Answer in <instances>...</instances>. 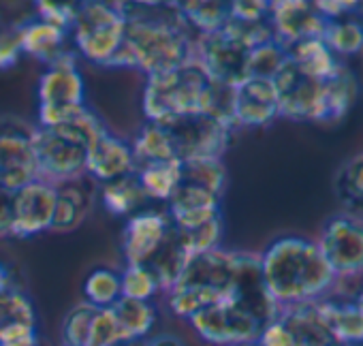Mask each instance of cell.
Wrapping results in <instances>:
<instances>
[{"instance_id": "cell-53", "label": "cell", "mask_w": 363, "mask_h": 346, "mask_svg": "<svg viewBox=\"0 0 363 346\" xmlns=\"http://www.w3.org/2000/svg\"><path fill=\"white\" fill-rule=\"evenodd\" d=\"M346 346H363V344H346Z\"/></svg>"}, {"instance_id": "cell-47", "label": "cell", "mask_w": 363, "mask_h": 346, "mask_svg": "<svg viewBox=\"0 0 363 346\" xmlns=\"http://www.w3.org/2000/svg\"><path fill=\"white\" fill-rule=\"evenodd\" d=\"M255 346H295V340H293L289 327L280 318H276L263 327Z\"/></svg>"}, {"instance_id": "cell-20", "label": "cell", "mask_w": 363, "mask_h": 346, "mask_svg": "<svg viewBox=\"0 0 363 346\" xmlns=\"http://www.w3.org/2000/svg\"><path fill=\"white\" fill-rule=\"evenodd\" d=\"M167 216L177 229H193L220 216V197L189 184H177L167 201Z\"/></svg>"}, {"instance_id": "cell-11", "label": "cell", "mask_w": 363, "mask_h": 346, "mask_svg": "<svg viewBox=\"0 0 363 346\" xmlns=\"http://www.w3.org/2000/svg\"><path fill=\"white\" fill-rule=\"evenodd\" d=\"M335 280L363 274V218L352 214L331 216L316 242Z\"/></svg>"}, {"instance_id": "cell-9", "label": "cell", "mask_w": 363, "mask_h": 346, "mask_svg": "<svg viewBox=\"0 0 363 346\" xmlns=\"http://www.w3.org/2000/svg\"><path fill=\"white\" fill-rule=\"evenodd\" d=\"M189 323L203 342L214 346H252L265 327L255 314L231 299L199 310Z\"/></svg>"}, {"instance_id": "cell-52", "label": "cell", "mask_w": 363, "mask_h": 346, "mask_svg": "<svg viewBox=\"0 0 363 346\" xmlns=\"http://www.w3.org/2000/svg\"><path fill=\"white\" fill-rule=\"evenodd\" d=\"M354 303H357V308H359V310L363 312V291H361V293H359V295L354 297Z\"/></svg>"}, {"instance_id": "cell-7", "label": "cell", "mask_w": 363, "mask_h": 346, "mask_svg": "<svg viewBox=\"0 0 363 346\" xmlns=\"http://www.w3.org/2000/svg\"><path fill=\"white\" fill-rule=\"evenodd\" d=\"M124 30L126 22L116 3L90 0V3H79L75 24L71 28V43L77 56L92 65L109 67L124 41Z\"/></svg>"}, {"instance_id": "cell-21", "label": "cell", "mask_w": 363, "mask_h": 346, "mask_svg": "<svg viewBox=\"0 0 363 346\" xmlns=\"http://www.w3.org/2000/svg\"><path fill=\"white\" fill-rule=\"evenodd\" d=\"M278 318L289 327L295 346H342L327 327L318 301H306L280 308Z\"/></svg>"}, {"instance_id": "cell-37", "label": "cell", "mask_w": 363, "mask_h": 346, "mask_svg": "<svg viewBox=\"0 0 363 346\" xmlns=\"http://www.w3.org/2000/svg\"><path fill=\"white\" fill-rule=\"evenodd\" d=\"M96 312L99 308H94L88 301L75 303L62 320V331H60L62 346H88Z\"/></svg>"}, {"instance_id": "cell-44", "label": "cell", "mask_w": 363, "mask_h": 346, "mask_svg": "<svg viewBox=\"0 0 363 346\" xmlns=\"http://www.w3.org/2000/svg\"><path fill=\"white\" fill-rule=\"evenodd\" d=\"M0 346H41L37 325H0Z\"/></svg>"}, {"instance_id": "cell-23", "label": "cell", "mask_w": 363, "mask_h": 346, "mask_svg": "<svg viewBox=\"0 0 363 346\" xmlns=\"http://www.w3.org/2000/svg\"><path fill=\"white\" fill-rule=\"evenodd\" d=\"M92 208V197L84 180H73L56 186V208L52 229L54 233H71L82 227Z\"/></svg>"}, {"instance_id": "cell-54", "label": "cell", "mask_w": 363, "mask_h": 346, "mask_svg": "<svg viewBox=\"0 0 363 346\" xmlns=\"http://www.w3.org/2000/svg\"><path fill=\"white\" fill-rule=\"evenodd\" d=\"M252 346H255V344H252Z\"/></svg>"}, {"instance_id": "cell-17", "label": "cell", "mask_w": 363, "mask_h": 346, "mask_svg": "<svg viewBox=\"0 0 363 346\" xmlns=\"http://www.w3.org/2000/svg\"><path fill=\"white\" fill-rule=\"evenodd\" d=\"M280 116L278 94L272 79L248 77L233 88V124L235 128L267 126Z\"/></svg>"}, {"instance_id": "cell-35", "label": "cell", "mask_w": 363, "mask_h": 346, "mask_svg": "<svg viewBox=\"0 0 363 346\" xmlns=\"http://www.w3.org/2000/svg\"><path fill=\"white\" fill-rule=\"evenodd\" d=\"M84 301L94 308H111L122 297L120 274L109 267H96L88 274L84 282Z\"/></svg>"}, {"instance_id": "cell-8", "label": "cell", "mask_w": 363, "mask_h": 346, "mask_svg": "<svg viewBox=\"0 0 363 346\" xmlns=\"http://www.w3.org/2000/svg\"><path fill=\"white\" fill-rule=\"evenodd\" d=\"M169 133L175 158L186 160H223L233 128L203 113L182 116L162 124Z\"/></svg>"}, {"instance_id": "cell-42", "label": "cell", "mask_w": 363, "mask_h": 346, "mask_svg": "<svg viewBox=\"0 0 363 346\" xmlns=\"http://www.w3.org/2000/svg\"><path fill=\"white\" fill-rule=\"evenodd\" d=\"M88 346H126L120 323L111 308H99L92 323Z\"/></svg>"}, {"instance_id": "cell-10", "label": "cell", "mask_w": 363, "mask_h": 346, "mask_svg": "<svg viewBox=\"0 0 363 346\" xmlns=\"http://www.w3.org/2000/svg\"><path fill=\"white\" fill-rule=\"evenodd\" d=\"M37 126L26 120L5 116L0 118V186L16 193L39 180L35 158Z\"/></svg>"}, {"instance_id": "cell-14", "label": "cell", "mask_w": 363, "mask_h": 346, "mask_svg": "<svg viewBox=\"0 0 363 346\" xmlns=\"http://www.w3.org/2000/svg\"><path fill=\"white\" fill-rule=\"evenodd\" d=\"M274 88L278 94L280 116L291 120H314L320 107L323 79L306 75L291 58L274 75Z\"/></svg>"}, {"instance_id": "cell-16", "label": "cell", "mask_w": 363, "mask_h": 346, "mask_svg": "<svg viewBox=\"0 0 363 346\" xmlns=\"http://www.w3.org/2000/svg\"><path fill=\"white\" fill-rule=\"evenodd\" d=\"M269 24L276 41L289 50L303 39H320L327 20L306 0H278L269 3Z\"/></svg>"}, {"instance_id": "cell-13", "label": "cell", "mask_w": 363, "mask_h": 346, "mask_svg": "<svg viewBox=\"0 0 363 346\" xmlns=\"http://www.w3.org/2000/svg\"><path fill=\"white\" fill-rule=\"evenodd\" d=\"M227 299L246 308L263 325L278 318L280 306L267 293L263 272H261V255L233 252V282H231V293Z\"/></svg>"}, {"instance_id": "cell-22", "label": "cell", "mask_w": 363, "mask_h": 346, "mask_svg": "<svg viewBox=\"0 0 363 346\" xmlns=\"http://www.w3.org/2000/svg\"><path fill=\"white\" fill-rule=\"evenodd\" d=\"M69 39H71V33H67L58 26H52L39 18L20 26L22 54H28L48 67L54 65L56 60H60L65 54L73 52L69 48Z\"/></svg>"}, {"instance_id": "cell-46", "label": "cell", "mask_w": 363, "mask_h": 346, "mask_svg": "<svg viewBox=\"0 0 363 346\" xmlns=\"http://www.w3.org/2000/svg\"><path fill=\"white\" fill-rule=\"evenodd\" d=\"M231 18L242 22L267 20L269 3H265V0H235V3H231Z\"/></svg>"}, {"instance_id": "cell-30", "label": "cell", "mask_w": 363, "mask_h": 346, "mask_svg": "<svg viewBox=\"0 0 363 346\" xmlns=\"http://www.w3.org/2000/svg\"><path fill=\"white\" fill-rule=\"evenodd\" d=\"M179 160L167 162H150L137 167V178L147 199L154 201H169L179 184Z\"/></svg>"}, {"instance_id": "cell-43", "label": "cell", "mask_w": 363, "mask_h": 346, "mask_svg": "<svg viewBox=\"0 0 363 346\" xmlns=\"http://www.w3.org/2000/svg\"><path fill=\"white\" fill-rule=\"evenodd\" d=\"M35 9H37V18L52 24V26H58L67 33H71L73 24H75V18H77V11H79V3H58V0H39L35 3Z\"/></svg>"}, {"instance_id": "cell-2", "label": "cell", "mask_w": 363, "mask_h": 346, "mask_svg": "<svg viewBox=\"0 0 363 346\" xmlns=\"http://www.w3.org/2000/svg\"><path fill=\"white\" fill-rule=\"evenodd\" d=\"M261 272L267 293L280 308L318 301L335 284L316 242L297 235L272 242L261 255Z\"/></svg>"}, {"instance_id": "cell-41", "label": "cell", "mask_w": 363, "mask_h": 346, "mask_svg": "<svg viewBox=\"0 0 363 346\" xmlns=\"http://www.w3.org/2000/svg\"><path fill=\"white\" fill-rule=\"evenodd\" d=\"M286 58H289V54L278 41H269L265 45H259L250 52L248 77L274 79V75L280 71V67L286 62Z\"/></svg>"}, {"instance_id": "cell-25", "label": "cell", "mask_w": 363, "mask_h": 346, "mask_svg": "<svg viewBox=\"0 0 363 346\" xmlns=\"http://www.w3.org/2000/svg\"><path fill=\"white\" fill-rule=\"evenodd\" d=\"M191 259H193V257L189 255L186 246L182 244L177 229L171 225V229H169V233L164 235L160 248H158V250L154 252V257L145 263V267L154 274V278H156L160 291H167V293H169V291L175 286V282L179 280L182 272L186 269V265H189Z\"/></svg>"}, {"instance_id": "cell-36", "label": "cell", "mask_w": 363, "mask_h": 346, "mask_svg": "<svg viewBox=\"0 0 363 346\" xmlns=\"http://www.w3.org/2000/svg\"><path fill=\"white\" fill-rule=\"evenodd\" d=\"M323 43L335 54L350 56L363 50V26L359 22H335L327 20L320 35Z\"/></svg>"}, {"instance_id": "cell-49", "label": "cell", "mask_w": 363, "mask_h": 346, "mask_svg": "<svg viewBox=\"0 0 363 346\" xmlns=\"http://www.w3.org/2000/svg\"><path fill=\"white\" fill-rule=\"evenodd\" d=\"M354 7H357V3H331V0H318V3H314V9L325 20H335V18L352 11Z\"/></svg>"}, {"instance_id": "cell-31", "label": "cell", "mask_w": 363, "mask_h": 346, "mask_svg": "<svg viewBox=\"0 0 363 346\" xmlns=\"http://www.w3.org/2000/svg\"><path fill=\"white\" fill-rule=\"evenodd\" d=\"M289 58L310 77L314 79H327L335 69V56L333 52L323 43V39H303L286 50Z\"/></svg>"}, {"instance_id": "cell-39", "label": "cell", "mask_w": 363, "mask_h": 346, "mask_svg": "<svg viewBox=\"0 0 363 346\" xmlns=\"http://www.w3.org/2000/svg\"><path fill=\"white\" fill-rule=\"evenodd\" d=\"M122 284V297L137 299V301H152L156 293H160V286L154 278V274L145 265H126L120 274Z\"/></svg>"}, {"instance_id": "cell-24", "label": "cell", "mask_w": 363, "mask_h": 346, "mask_svg": "<svg viewBox=\"0 0 363 346\" xmlns=\"http://www.w3.org/2000/svg\"><path fill=\"white\" fill-rule=\"evenodd\" d=\"M354 96H357L354 75L346 67L337 65V69L327 79H323L320 107H318L316 122L331 124V122L342 120L348 113L350 105L354 103Z\"/></svg>"}, {"instance_id": "cell-12", "label": "cell", "mask_w": 363, "mask_h": 346, "mask_svg": "<svg viewBox=\"0 0 363 346\" xmlns=\"http://www.w3.org/2000/svg\"><path fill=\"white\" fill-rule=\"evenodd\" d=\"M250 48L235 39L225 28L212 35H201L195 41V60L216 84L235 88L248 79Z\"/></svg>"}, {"instance_id": "cell-1", "label": "cell", "mask_w": 363, "mask_h": 346, "mask_svg": "<svg viewBox=\"0 0 363 346\" xmlns=\"http://www.w3.org/2000/svg\"><path fill=\"white\" fill-rule=\"evenodd\" d=\"M116 7L126 30L109 67L135 69L150 77L195 60L197 35L184 24L175 3H116Z\"/></svg>"}, {"instance_id": "cell-34", "label": "cell", "mask_w": 363, "mask_h": 346, "mask_svg": "<svg viewBox=\"0 0 363 346\" xmlns=\"http://www.w3.org/2000/svg\"><path fill=\"white\" fill-rule=\"evenodd\" d=\"M179 184L203 189L223 197L227 186V169L223 160H186L179 164Z\"/></svg>"}, {"instance_id": "cell-4", "label": "cell", "mask_w": 363, "mask_h": 346, "mask_svg": "<svg viewBox=\"0 0 363 346\" xmlns=\"http://www.w3.org/2000/svg\"><path fill=\"white\" fill-rule=\"evenodd\" d=\"M212 79L197 60L177 69L150 75L145 79L141 107L147 122L164 124L182 116H195L208 109Z\"/></svg>"}, {"instance_id": "cell-5", "label": "cell", "mask_w": 363, "mask_h": 346, "mask_svg": "<svg viewBox=\"0 0 363 346\" xmlns=\"http://www.w3.org/2000/svg\"><path fill=\"white\" fill-rule=\"evenodd\" d=\"M233 282V252L214 248L189 261L175 286L167 293L175 316L189 320L199 310L229 297Z\"/></svg>"}, {"instance_id": "cell-18", "label": "cell", "mask_w": 363, "mask_h": 346, "mask_svg": "<svg viewBox=\"0 0 363 346\" xmlns=\"http://www.w3.org/2000/svg\"><path fill=\"white\" fill-rule=\"evenodd\" d=\"M171 229L167 212L141 210L133 214L122 231V255L126 265H145L160 248Z\"/></svg>"}, {"instance_id": "cell-51", "label": "cell", "mask_w": 363, "mask_h": 346, "mask_svg": "<svg viewBox=\"0 0 363 346\" xmlns=\"http://www.w3.org/2000/svg\"><path fill=\"white\" fill-rule=\"evenodd\" d=\"M16 284H13V278H11V272H9V267L0 261V295H3L5 291H9V289H13Z\"/></svg>"}, {"instance_id": "cell-38", "label": "cell", "mask_w": 363, "mask_h": 346, "mask_svg": "<svg viewBox=\"0 0 363 346\" xmlns=\"http://www.w3.org/2000/svg\"><path fill=\"white\" fill-rule=\"evenodd\" d=\"M177 229V227H175ZM182 244L186 246L191 257L210 252L214 248H220V240H223V216L212 218L199 227L193 229H177Z\"/></svg>"}, {"instance_id": "cell-15", "label": "cell", "mask_w": 363, "mask_h": 346, "mask_svg": "<svg viewBox=\"0 0 363 346\" xmlns=\"http://www.w3.org/2000/svg\"><path fill=\"white\" fill-rule=\"evenodd\" d=\"M56 208V186L35 180L13 193V238L26 240L52 229Z\"/></svg>"}, {"instance_id": "cell-19", "label": "cell", "mask_w": 363, "mask_h": 346, "mask_svg": "<svg viewBox=\"0 0 363 346\" xmlns=\"http://www.w3.org/2000/svg\"><path fill=\"white\" fill-rule=\"evenodd\" d=\"M135 171H137V162L133 156V147L124 139L105 130L92 143L88 152V167H86V173L90 178L105 184V182L130 176Z\"/></svg>"}, {"instance_id": "cell-48", "label": "cell", "mask_w": 363, "mask_h": 346, "mask_svg": "<svg viewBox=\"0 0 363 346\" xmlns=\"http://www.w3.org/2000/svg\"><path fill=\"white\" fill-rule=\"evenodd\" d=\"M13 193L0 186V240L13 238Z\"/></svg>"}, {"instance_id": "cell-33", "label": "cell", "mask_w": 363, "mask_h": 346, "mask_svg": "<svg viewBox=\"0 0 363 346\" xmlns=\"http://www.w3.org/2000/svg\"><path fill=\"white\" fill-rule=\"evenodd\" d=\"M333 189L346 214L359 216L363 212V154L346 160L340 167Z\"/></svg>"}, {"instance_id": "cell-32", "label": "cell", "mask_w": 363, "mask_h": 346, "mask_svg": "<svg viewBox=\"0 0 363 346\" xmlns=\"http://www.w3.org/2000/svg\"><path fill=\"white\" fill-rule=\"evenodd\" d=\"M133 156L137 167L150 164V162H167V160H177L169 133L162 124L156 122H145L141 130L137 133L135 141L130 143Z\"/></svg>"}, {"instance_id": "cell-3", "label": "cell", "mask_w": 363, "mask_h": 346, "mask_svg": "<svg viewBox=\"0 0 363 346\" xmlns=\"http://www.w3.org/2000/svg\"><path fill=\"white\" fill-rule=\"evenodd\" d=\"M105 130L101 118L88 107L69 124L37 126L33 145L39 180L52 186L82 180L88 167V152Z\"/></svg>"}, {"instance_id": "cell-40", "label": "cell", "mask_w": 363, "mask_h": 346, "mask_svg": "<svg viewBox=\"0 0 363 346\" xmlns=\"http://www.w3.org/2000/svg\"><path fill=\"white\" fill-rule=\"evenodd\" d=\"M11 323L37 325V310L33 306V299L18 286L0 295V325Z\"/></svg>"}, {"instance_id": "cell-50", "label": "cell", "mask_w": 363, "mask_h": 346, "mask_svg": "<svg viewBox=\"0 0 363 346\" xmlns=\"http://www.w3.org/2000/svg\"><path fill=\"white\" fill-rule=\"evenodd\" d=\"M145 346H184V342H182L177 335H169V333H162V335H156L152 337Z\"/></svg>"}, {"instance_id": "cell-28", "label": "cell", "mask_w": 363, "mask_h": 346, "mask_svg": "<svg viewBox=\"0 0 363 346\" xmlns=\"http://www.w3.org/2000/svg\"><path fill=\"white\" fill-rule=\"evenodd\" d=\"M101 201L103 208L111 214V216H133L137 212H141V208L147 203V197L139 184L137 173H130V176L105 182L101 186Z\"/></svg>"}, {"instance_id": "cell-29", "label": "cell", "mask_w": 363, "mask_h": 346, "mask_svg": "<svg viewBox=\"0 0 363 346\" xmlns=\"http://www.w3.org/2000/svg\"><path fill=\"white\" fill-rule=\"evenodd\" d=\"M111 310H113V314H116V318L120 323V329H122L126 346L147 337L150 331L154 329L156 310H154L152 301H137V299L120 297L111 306Z\"/></svg>"}, {"instance_id": "cell-26", "label": "cell", "mask_w": 363, "mask_h": 346, "mask_svg": "<svg viewBox=\"0 0 363 346\" xmlns=\"http://www.w3.org/2000/svg\"><path fill=\"white\" fill-rule=\"evenodd\" d=\"M175 5L184 24L197 37L223 30L231 18V3H223V0H184Z\"/></svg>"}, {"instance_id": "cell-6", "label": "cell", "mask_w": 363, "mask_h": 346, "mask_svg": "<svg viewBox=\"0 0 363 346\" xmlns=\"http://www.w3.org/2000/svg\"><path fill=\"white\" fill-rule=\"evenodd\" d=\"M39 126H60L73 122L86 105V84L77 67L75 50L50 65L37 86Z\"/></svg>"}, {"instance_id": "cell-27", "label": "cell", "mask_w": 363, "mask_h": 346, "mask_svg": "<svg viewBox=\"0 0 363 346\" xmlns=\"http://www.w3.org/2000/svg\"><path fill=\"white\" fill-rule=\"evenodd\" d=\"M318 310L335 335V340L346 344H363V312L354 301H325L318 299Z\"/></svg>"}, {"instance_id": "cell-45", "label": "cell", "mask_w": 363, "mask_h": 346, "mask_svg": "<svg viewBox=\"0 0 363 346\" xmlns=\"http://www.w3.org/2000/svg\"><path fill=\"white\" fill-rule=\"evenodd\" d=\"M22 58L20 45V26L0 30V71L16 67Z\"/></svg>"}]
</instances>
